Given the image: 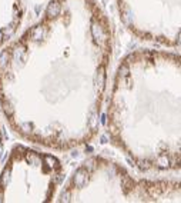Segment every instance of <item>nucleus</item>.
Masks as SVG:
<instances>
[{"label":"nucleus","instance_id":"f257e3e1","mask_svg":"<svg viewBox=\"0 0 181 203\" xmlns=\"http://www.w3.org/2000/svg\"><path fill=\"white\" fill-rule=\"evenodd\" d=\"M113 29L97 0H49L0 50V112L26 142L66 152L99 133Z\"/></svg>","mask_w":181,"mask_h":203},{"label":"nucleus","instance_id":"f03ea898","mask_svg":"<svg viewBox=\"0 0 181 203\" xmlns=\"http://www.w3.org/2000/svg\"><path fill=\"white\" fill-rule=\"evenodd\" d=\"M106 129L137 169L181 170V53L140 49L120 60Z\"/></svg>","mask_w":181,"mask_h":203},{"label":"nucleus","instance_id":"7ed1b4c3","mask_svg":"<svg viewBox=\"0 0 181 203\" xmlns=\"http://www.w3.org/2000/svg\"><path fill=\"white\" fill-rule=\"evenodd\" d=\"M76 202H181V180L133 176L110 157L93 154L71 172L56 199Z\"/></svg>","mask_w":181,"mask_h":203},{"label":"nucleus","instance_id":"20e7f679","mask_svg":"<svg viewBox=\"0 0 181 203\" xmlns=\"http://www.w3.org/2000/svg\"><path fill=\"white\" fill-rule=\"evenodd\" d=\"M64 180V165L56 154L15 143L0 168V203L53 202Z\"/></svg>","mask_w":181,"mask_h":203},{"label":"nucleus","instance_id":"39448f33","mask_svg":"<svg viewBox=\"0 0 181 203\" xmlns=\"http://www.w3.org/2000/svg\"><path fill=\"white\" fill-rule=\"evenodd\" d=\"M118 17L135 37L181 49V0H115Z\"/></svg>","mask_w":181,"mask_h":203},{"label":"nucleus","instance_id":"423d86ee","mask_svg":"<svg viewBox=\"0 0 181 203\" xmlns=\"http://www.w3.org/2000/svg\"><path fill=\"white\" fill-rule=\"evenodd\" d=\"M24 12V0H0V49L17 36Z\"/></svg>","mask_w":181,"mask_h":203},{"label":"nucleus","instance_id":"0eeeda50","mask_svg":"<svg viewBox=\"0 0 181 203\" xmlns=\"http://www.w3.org/2000/svg\"><path fill=\"white\" fill-rule=\"evenodd\" d=\"M4 159H6V132L0 122V168H1Z\"/></svg>","mask_w":181,"mask_h":203}]
</instances>
